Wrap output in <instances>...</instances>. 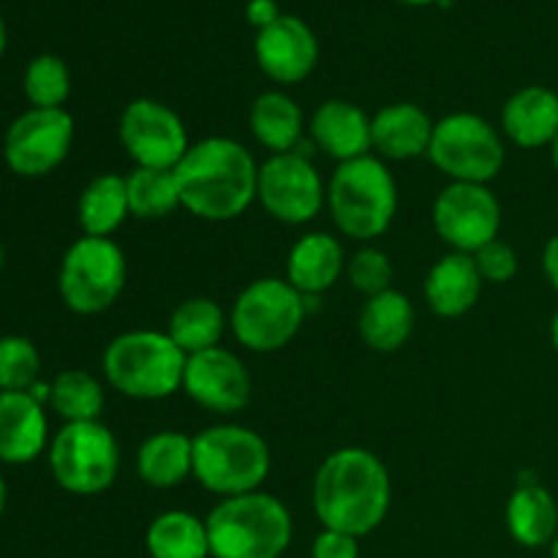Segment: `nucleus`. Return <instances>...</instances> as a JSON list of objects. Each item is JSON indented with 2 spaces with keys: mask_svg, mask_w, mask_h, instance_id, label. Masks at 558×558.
<instances>
[{
  "mask_svg": "<svg viewBox=\"0 0 558 558\" xmlns=\"http://www.w3.org/2000/svg\"><path fill=\"white\" fill-rule=\"evenodd\" d=\"M210 558H213V556H210Z\"/></svg>",
  "mask_w": 558,
  "mask_h": 558,
  "instance_id": "nucleus-46",
  "label": "nucleus"
},
{
  "mask_svg": "<svg viewBox=\"0 0 558 558\" xmlns=\"http://www.w3.org/2000/svg\"><path fill=\"white\" fill-rule=\"evenodd\" d=\"M134 466L147 488H178L194 477V439L183 430H158L142 441Z\"/></svg>",
  "mask_w": 558,
  "mask_h": 558,
  "instance_id": "nucleus-23",
  "label": "nucleus"
},
{
  "mask_svg": "<svg viewBox=\"0 0 558 558\" xmlns=\"http://www.w3.org/2000/svg\"><path fill=\"white\" fill-rule=\"evenodd\" d=\"M347 272V254L341 240L327 232H308L289 248L287 281L303 298L330 292Z\"/></svg>",
  "mask_w": 558,
  "mask_h": 558,
  "instance_id": "nucleus-22",
  "label": "nucleus"
},
{
  "mask_svg": "<svg viewBox=\"0 0 558 558\" xmlns=\"http://www.w3.org/2000/svg\"><path fill=\"white\" fill-rule=\"evenodd\" d=\"M5 44H9V33H5L3 20H0V58H3V52H5Z\"/></svg>",
  "mask_w": 558,
  "mask_h": 558,
  "instance_id": "nucleus-41",
  "label": "nucleus"
},
{
  "mask_svg": "<svg viewBox=\"0 0 558 558\" xmlns=\"http://www.w3.org/2000/svg\"><path fill=\"white\" fill-rule=\"evenodd\" d=\"M129 281V262L112 238H87L69 245L60 259L58 292L69 311L98 316L112 308Z\"/></svg>",
  "mask_w": 558,
  "mask_h": 558,
  "instance_id": "nucleus-8",
  "label": "nucleus"
},
{
  "mask_svg": "<svg viewBox=\"0 0 558 558\" xmlns=\"http://www.w3.org/2000/svg\"><path fill=\"white\" fill-rule=\"evenodd\" d=\"M256 199L276 221L303 227L314 221L327 205V185L311 158H303L300 153H281L259 167Z\"/></svg>",
  "mask_w": 558,
  "mask_h": 558,
  "instance_id": "nucleus-11",
  "label": "nucleus"
},
{
  "mask_svg": "<svg viewBox=\"0 0 558 558\" xmlns=\"http://www.w3.org/2000/svg\"><path fill=\"white\" fill-rule=\"evenodd\" d=\"M483 276L477 270V262L469 254H450L441 256L428 270L423 283V294L428 308L441 319H458L466 316L477 305L483 294Z\"/></svg>",
  "mask_w": 558,
  "mask_h": 558,
  "instance_id": "nucleus-21",
  "label": "nucleus"
},
{
  "mask_svg": "<svg viewBox=\"0 0 558 558\" xmlns=\"http://www.w3.org/2000/svg\"><path fill=\"white\" fill-rule=\"evenodd\" d=\"M145 548L150 558H210L205 518L189 510H167L147 526Z\"/></svg>",
  "mask_w": 558,
  "mask_h": 558,
  "instance_id": "nucleus-28",
  "label": "nucleus"
},
{
  "mask_svg": "<svg viewBox=\"0 0 558 558\" xmlns=\"http://www.w3.org/2000/svg\"><path fill=\"white\" fill-rule=\"evenodd\" d=\"M311 558H360V539L352 534L322 529L311 545Z\"/></svg>",
  "mask_w": 558,
  "mask_h": 558,
  "instance_id": "nucleus-36",
  "label": "nucleus"
},
{
  "mask_svg": "<svg viewBox=\"0 0 558 558\" xmlns=\"http://www.w3.org/2000/svg\"><path fill=\"white\" fill-rule=\"evenodd\" d=\"M308 305L287 278H256L234 300L229 327L248 352L272 354L294 341L303 327Z\"/></svg>",
  "mask_w": 558,
  "mask_h": 558,
  "instance_id": "nucleus-7",
  "label": "nucleus"
},
{
  "mask_svg": "<svg viewBox=\"0 0 558 558\" xmlns=\"http://www.w3.org/2000/svg\"><path fill=\"white\" fill-rule=\"evenodd\" d=\"M129 216V189L123 174H98L82 189L76 221L87 238H112Z\"/></svg>",
  "mask_w": 558,
  "mask_h": 558,
  "instance_id": "nucleus-27",
  "label": "nucleus"
},
{
  "mask_svg": "<svg viewBox=\"0 0 558 558\" xmlns=\"http://www.w3.org/2000/svg\"><path fill=\"white\" fill-rule=\"evenodd\" d=\"M507 532L521 548H545L558 534V505L545 485L523 483L512 490L505 510Z\"/></svg>",
  "mask_w": 558,
  "mask_h": 558,
  "instance_id": "nucleus-24",
  "label": "nucleus"
},
{
  "mask_svg": "<svg viewBox=\"0 0 558 558\" xmlns=\"http://www.w3.org/2000/svg\"><path fill=\"white\" fill-rule=\"evenodd\" d=\"M550 558H558V534L554 543H550Z\"/></svg>",
  "mask_w": 558,
  "mask_h": 558,
  "instance_id": "nucleus-44",
  "label": "nucleus"
},
{
  "mask_svg": "<svg viewBox=\"0 0 558 558\" xmlns=\"http://www.w3.org/2000/svg\"><path fill=\"white\" fill-rule=\"evenodd\" d=\"M183 392L205 412L238 414L251 401V374L229 349H207L185 363Z\"/></svg>",
  "mask_w": 558,
  "mask_h": 558,
  "instance_id": "nucleus-15",
  "label": "nucleus"
},
{
  "mask_svg": "<svg viewBox=\"0 0 558 558\" xmlns=\"http://www.w3.org/2000/svg\"><path fill=\"white\" fill-rule=\"evenodd\" d=\"M25 96L38 109H60L71 96V71L58 54H38L27 63Z\"/></svg>",
  "mask_w": 558,
  "mask_h": 558,
  "instance_id": "nucleus-32",
  "label": "nucleus"
},
{
  "mask_svg": "<svg viewBox=\"0 0 558 558\" xmlns=\"http://www.w3.org/2000/svg\"><path fill=\"white\" fill-rule=\"evenodd\" d=\"M254 54L259 69L278 85H298L314 74L319 63V41L308 22L281 14L270 27L256 33Z\"/></svg>",
  "mask_w": 558,
  "mask_h": 558,
  "instance_id": "nucleus-16",
  "label": "nucleus"
},
{
  "mask_svg": "<svg viewBox=\"0 0 558 558\" xmlns=\"http://www.w3.org/2000/svg\"><path fill=\"white\" fill-rule=\"evenodd\" d=\"M278 16H281V9H278L276 0H251V3L245 5V20L256 27V33L270 27Z\"/></svg>",
  "mask_w": 558,
  "mask_h": 558,
  "instance_id": "nucleus-37",
  "label": "nucleus"
},
{
  "mask_svg": "<svg viewBox=\"0 0 558 558\" xmlns=\"http://www.w3.org/2000/svg\"><path fill=\"white\" fill-rule=\"evenodd\" d=\"M327 210L343 238H381L398 213V185L387 163L374 153L338 163L327 183Z\"/></svg>",
  "mask_w": 558,
  "mask_h": 558,
  "instance_id": "nucleus-5",
  "label": "nucleus"
},
{
  "mask_svg": "<svg viewBox=\"0 0 558 558\" xmlns=\"http://www.w3.org/2000/svg\"><path fill=\"white\" fill-rule=\"evenodd\" d=\"M392 276H396V270H392L390 256L381 248H374V245H365V248L354 251L347 259L349 283L360 294H365V300L392 289Z\"/></svg>",
  "mask_w": 558,
  "mask_h": 558,
  "instance_id": "nucleus-34",
  "label": "nucleus"
},
{
  "mask_svg": "<svg viewBox=\"0 0 558 558\" xmlns=\"http://www.w3.org/2000/svg\"><path fill=\"white\" fill-rule=\"evenodd\" d=\"M125 189H129L131 218L136 221H161L174 210H183L174 169L134 167L125 174Z\"/></svg>",
  "mask_w": 558,
  "mask_h": 558,
  "instance_id": "nucleus-30",
  "label": "nucleus"
},
{
  "mask_svg": "<svg viewBox=\"0 0 558 558\" xmlns=\"http://www.w3.org/2000/svg\"><path fill=\"white\" fill-rule=\"evenodd\" d=\"M41 374V354L25 336L0 338V392H27Z\"/></svg>",
  "mask_w": 558,
  "mask_h": 558,
  "instance_id": "nucleus-33",
  "label": "nucleus"
},
{
  "mask_svg": "<svg viewBox=\"0 0 558 558\" xmlns=\"http://www.w3.org/2000/svg\"><path fill=\"white\" fill-rule=\"evenodd\" d=\"M434 120L412 101L387 104L371 118V140L381 161H412L428 156Z\"/></svg>",
  "mask_w": 558,
  "mask_h": 558,
  "instance_id": "nucleus-19",
  "label": "nucleus"
},
{
  "mask_svg": "<svg viewBox=\"0 0 558 558\" xmlns=\"http://www.w3.org/2000/svg\"><path fill=\"white\" fill-rule=\"evenodd\" d=\"M248 125L254 140L265 150H270V156L294 153L300 142L308 136L303 109L292 96L281 90H267L256 96V101L251 104Z\"/></svg>",
  "mask_w": 558,
  "mask_h": 558,
  "instance_id": "nucleus-26",
  "label": "nucleus"
},
{
  "mask_svg": "<svg viewBox=\"0 0 558 558\" xmlns=\"http://www.w3.org/2000/svg\"><path fill=\"white\" fill-rule=\"evenodd\" d=\"M550 343H554V349L558 352V311L554 314V319H550Z\"/></svg>",
  "mask_w": 558,
  "mask_h": 558,
  "instance_id": "nucleus-40",
  "label": "nucleus"
},
{
  "mask_svg": "<svg viewBox=\"0 0 558 558\" xmlns=\"http://www.w3.org/2000/svg\"><path fill=\"white\" fill-rule=\"evenodd\" d=\"M0 267H3V245H0Z\"/></svg>",
  "mask_w": 558,
  "mask_h": 558,
  "instance_id": "nucleus-45",
  "label": "nucleus"
},
{
  "mask_svg": "<svg viewBox=\"0 0 558 558\" xmlns=\"http://www.w3.org/2000/svg\"><path fill=\"white\" fill-rule=\"evenodd\" d=\"M501 134L523 150L550 147L558 134V93L529 85L512 93L501 107Z\"/></svg>",
  "mask_w": 558,
  "mask_h": 558,
  "instance_id": "nucleus-20",
  "label": "nucleus"
},
{
  "mask_svg": "<svg viewBox=\"0 0 558 558\" xmlns=\"http://www.w3.org/2000/svg\"><path fill=\"white\" fill-rule=\"evenodd\" d=\"M49 441L44 403L31 392H0V461L25 466L49 450Z\"/></svg>",
  "mask_w": 558,
  "mask_h": 558,
  "instance_id": "nucleus-18",
  "label": "nucleus"
},
{
  "mask_svg": "<svg viewBox=\"0 0 558 558\" xmlns=\"http://www.w3.org/2000/svg\"><path fill=\"white\" fill-rule=\"evenodd\" d=\"M543 270H545V278H548L550 287L558 292V234L545 243L543 248Z\"/></svg>",
  "mask_w": 558,
  "mask_h": 558,
  "instance_id": "nucleus-38",
  "label": "nucleus"
},
{
  "mask_svg": "<svg viewBox=\"0 0 558 558\" xmlns=\"http://www.w3.org/2000/svg\"><path fill=\"white\" fill-rule=\"evenodd\" d=\"M49 407L65 423H96L104 412V387L87 371H63L49 381Z\"/></svg>",
  "mask_w": 558,
  "mask_h": 558,
  "instance_id": "nucleus-31",
  "label": "nucleus"
},
{
  "mask_svg": "<svg viewBox=\"0 0 558 558\" xmlns=\"http://www.w3.org/2000/svg\"><path fill=\"white\" fill-rule=\"evenodd\" d=\"M270 466L267 441L245 425H210L194 436V480L221 499L262 490Z\"/></svg>",
  "mask_w": 558,
  "mask_h": 558,
  "instance_id": "nucleus-6",
  "label": "nucleus"
},
{
  "mask_svg": "<svg viewBox=\"0 0 558 558\" xmlns=\"http://www.w3.org/2000/svg\"><path fill=\"white\" fill-rule=\"evenodd\" d=\"M550 161H554V167H556V172H558V134H556L554 145H550Z\"/></svg>",
  "mask_w": 558,
  "mask_h": 558,
  "instance_id": "nucleus-42",
  "label": "nucleus"
},
{
  "mask_svg": "<svg viewBox=\"0 0 558 558\" xmlns=\"http://www.w3.org/2000/svg\"><path fill=\"white\" fill-rule=\"evenodd\" d=\"M180 207L210 223L234 221L256 202L259 163L245 145L229 136L191 142L174 167Z\"/></svg>",
  "mask_w": 558,
  "mask_h": 558,
  "instance_id": "nucleus-2",
  "label": "nucleus"
},
{
  "mask_svg": "<svg viewBox=\"0 0 558 558\" xmlns=\"http://www.w3.org/2000/svg\"><path fill=\"white\" fill-rule=\"evenodd\" d=\"M52 480L74 496H98L120 474V445L112 430L96 423H65L49 441Z\"/></svg>",
  "mask_w": 558,
  "mask_h": 558,
  "instance_id": "nucleus-9",
  "label": "nucleus"
},
{
  "mask_svg": "<svg viewBox=\"0 0 558 558\" xmlns=\"http://www.w3.org/2000/svg\"><path fill=\"white\" fill-rule=\"evenodd\" d=\"M311 505L322 529L363 539L385 523L392 505L390 469L365 447H341L319 463Z\"/></svg>",
  "mask_w": 558,
  "mask_h": 558,
  "instance_id": "nucleus-1",
  "label": "nucleus"
},
{
  "mask_svg": "<svg viewBox=\"0 0 558 558\" xmlns=\"http://www.w3.org/2000/svg\"><path fill=\"white\" fill-rule=\"evenodd\" d=\"M474 262H477V270L485 283H510L518 276V267H521L515 248L510 243H505L501 238L483 245L474 254Z\"/></svg>",
  "mask_w": 558,
  "mask_h": 558,
  "instance_id": "nucleus-35",
  "label": "nucleus"
},
{
  "mask_svg": "<svg viewBox=\"0 0 558 558\" xmlns=\"http://www.w3.org/2000/svg\"><path fill=\"white\" fill-rule=\"evenodd\" d=\"M357 332L363 343L374 352L390 354L407 347L414 332V305L398 289L374 294L360 308Z\"/></svg>",
  "mask_w": 558,
  "mask_h": 558,
  "instance_id": "nucleus-25",
  "label": "nucleus"
},
{
  "mask_svg": "<svg viewBox=\"0 0 558 558\" xmlns=\"http://www.w3.org/2000/svg\"><path fill=\"white\" fill-rule=\"evenodd\" d=\"M213 558H281L292 545V512L265 490L221 499L205 518Z\"/></svg>",
  "mask_w": 558,
  "mask_h": 558,
  "instance_id": "nucleus-3",
  "label": "nucleus"
},
{
  "mask_svg": "<svg viewBox=\"0 0 558 558\" xmlns=\"http://www.w3.org/2000/svg\"><path fill=\"white\" fill-rule=\"evenodd\" d=\"M401 3H407V5H436L439 0H401Z\"/></svg>",
  "mask_w": 558,
  "mask_h": 558,
  "instance_id": "nucleus-43",
  "label": "nucleus"
},
{
  "mask_svg": "<svg viewBox=\"0 0 558 558\" xmlns=\"http://www.w3.org/2000/svg\"><path fill=\"white\" fill-rule=\"evenodd\" d=\"M74 118L63 107H31L5 131V163L20 178H47L69 158L71 145H74Z\"/></svg>",
  "mask_w": 558,
  "mask_h": 558,
  "instance_id": "nucleus-13",
  "label": "nucleus"
},
{
  "mask_svg": "<svg viewBox=\"0 0 558 558\" xmlns=\"http://www.w3.org/2000/svg\"><path fill=\"white\" fill-rule=\"evenodd\" d=\"M428 158L450 183L488 185L505 169L507 150L499 129L474 112L436 120Z\"/></svg>",
  "mask_w": 558,
  "mask_h": 558,
  "instance_id": "nucleus-10",
  "label": "nucleus"
},
{
  "mask_svg": "<svg viewBox=\"0 0 558 558\" xmlns=\"http://www.w3.org/2000/svg\"><path fill=\"white\" fill-rule=\"evenodd\" d=\"M5 505H9V485H5L3 474H0V515L5 512Z\"/></svg>",
  "mask_w": 558,
  "mask_h": 558,
  "instance_id": "nucleus-39",
  "label": "nucleus"
},
{
  "mask_svg": "<svg viewBox=\"0 0 558 558\" xmlns=\"http://www.w3.org/2000/svg\"><path fill=\"white\" fill-rule=\"evenodd\" d=\"M434 229L452 251L474 256L499 240V196L480 183H450L434 202Z\"/></svg>",
  "mask_w": 558,
  "mask_h": 558,
  "instance_id": "nucleus-14",
  "label": "nucleus"
},
{
  "mask_svg": "<svg viewBox=\"0 0 558 558\" xmlns=\"http://www.w3.org/2000/svg\"><path fill=\"white\" fill-rule=\"evenodd\" d=\"M308 136L325 156L336 158L338 163L371 156L374 150L371 114L347 98H330L319 104L311 114Z\"/></svg>",
  "mask_w": 558,
  "mask_h": 558,
  "instance_id": "nucleus-17",
  "label": "nucleus"
},
{
  "mask_svg": "<svg viewBox=\"0 0 558 558\" xmlns=\"http://www.w3.org/2000/svg\"><path fill=\"white\" fill-rule=\"evenodd\" d=\"M229 316L210 298H189L172 311L167 332L185 354H199L216 349L227 332Z\"/></svg>",
  "mask_w": 558,
  "mask_h": 558,
  "instance_id": "nucleus-29",
  "label": "nucleus"
},
{
  "mask_svg": "<svg viewBox=\"0 0 558 558\" xmlns=\"http://www.w3.org/2000/svg\"><path fill=\"white\" fill-rule=\"evenodd\" d=\"M189 354L167 330H129L107 343L101 357L109 387L134 401H163L183 390Z\"/></svg>",
  "mask_w": 558,
  "mask_h": 558,
  "instance_id": "nucleus-4",
  "label": "nucleus"
},
{
  "mask_svg": "<svg viewBox=\"0 0 558 558\" xmlns=\"http://www.w3.org/2000/svg\"><path fill=\"white\" fill-rule=\"evenodd\" d=\"M118 140L134 167L174 169L189 153L183 118L156 98H134L118 120Z\"/></svg>",
  "mask_w": 558,
  "mask_h": 558,
  "instance_id": "nucleus-12",
  "label": "nucleus"
}]
</instances>
